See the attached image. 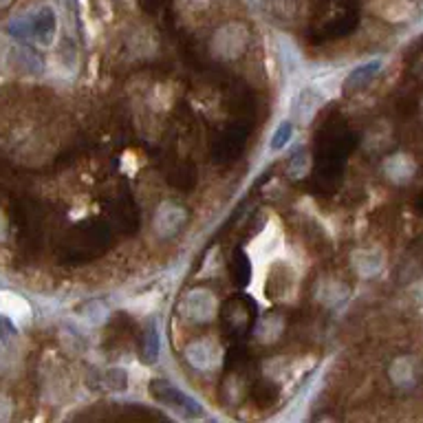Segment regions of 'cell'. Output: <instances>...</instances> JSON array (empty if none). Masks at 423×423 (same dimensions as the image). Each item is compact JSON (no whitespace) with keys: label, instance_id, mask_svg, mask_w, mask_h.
Returning <instances> with one entry per match:
<instances>
[{"label":"cell","instance_id":"obj_3","mask_svg":"<svg viewBox=\"0 0 423 423\" xmlns=\"http://www.w3.org/2000/svg\"><path fill=\"white\" fill-rule=\"evenodd\" d=\"M185 355H187V362L192 364L194 368L205 370V368H212V366L216 364L218 348H216L214 342H209V340H198V342L187 346Z\"/></svg>","mask_w":423,"mask_h":423},{"label":"cell","instance_id":"obj_5","mask_svg":"<svg viewBox=\"0 0 423 423\" xmlns=\"http://www.w3.org/2000/svg\"><path fill=\"white\" fill-rule=\"evenodd\" d=\"M29 34L34 38H38L40 42L51 40V36L56 34V14H53V9H49V7L40 9V12L36 14V18L31 20Z\"/></svg>","mask_w":423,"mask_h":423},{"label":"cell","instance_id":"obj_4","mask_svg":"<svg viewBox=\"0 0 423 423\" xmlns=\"http://www.w3.org/2000/svg\"><path fill=\"white\" fill-rule=\"evenodd\" d=\"M183 218H185V212L181 207H176L174 203H163L155 218V227L159 234H172L183 223Z\"/></svg>","mask_w":423,"mask_h":423},{"label":"cell","instance_id":"obj_8","mask_svg":"<svg viewBox=\"0 0 423 423\" xmlns=\"http://www.w3.org/2000/svg\"><path fill=\"white\" fill-rule=\"evenodd\" d=\"M291 135H293V126L291 124H282L280 128L276 130V135H273V139H271L273 150H280L282 146H287L289 139H291Z\"/></svg>","mask_w":423,"mask_h":423},{"label":"cell","instance_id":"obj_2","mask_svg":"<svg viewBox=\"0 0 423 423\" xmlns=\"http://www.w3.org/2000/svg\"><path fill=\"white\" fill-rule=\"evenodd\" d=\"M181 309L190 320L205 322L209 317H214L216 313V298H214V293H209L207 289H194L185 295Z\"/></svg>","mask_w":423,"mask_h":423},{"label":"cell","instance_id":"obj_7","mask_svg":"<svg viewBox=\"0 0 423 423\" xmlns=\"http://www.w3.org/2000/svg\"><path fill=\"white\" fill-rule=\"evenodd\" d=\"M157 353H159V335H157L155 326H150V329H148L146 340H144V353H141L144 362L152 364L155 359H157Z\"/></svg>","mask_w":423,"mask_h":423},{"label":"cell","instance_id":"obj_6","mask_svg":"<svg viewBox=\"0 0 423 423\" xmlns=\"http://www.w3.org/2000/svg\"><path fill=\"white\" fill-rule=\"evenodd\" d=\"M379 69H382V62H379V60L366 62V65L357 67V69L351 73V76L346 78V82H344V91H346V93H351V91H359V89H364L366 84L377 76Z\"/></svg>","mask_w":423,"mask_h":423},{"label":"cell","instance_id":"obj_1","mask_svg":"<svg viewBox=\"0 0 423 423\" xmlns=\"http://www.w3.org/2000/svg\"><path fill=\"white\" fill-rule=\"evenodd\" d=\"M150 393L159 404H163L168 408H174L185 417H201L203 415V410H201V406L196 404L194 399H190L185 393H181V390L174 388L172 384H168L165 379H157V382H152Z\"/></svg>","mask_w":423,"mask_h":423}]
</instances>
